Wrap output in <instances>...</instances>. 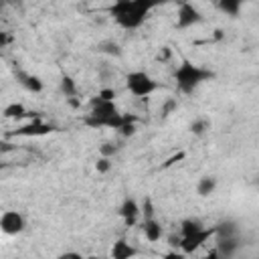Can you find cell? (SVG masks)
I'll return each instance as SVG.
<instances>
[{"mask_svg":"<svg viewBox=\"0 0 259 259\" xmlns=\"http://www.w3.org/2000/svg\"><path fill=\"white\" fill-rule=\"evenodd\" d=\"M164 2L166 0H115L109 6V14L121 28L134 30L140 28L148 18V14Z\"/></svg>","mask_w":259,"mask_h":259,"instance_id":"cell-1","label":"cell"},{"mask_svg":"<svg viewBox=\"0 0 259 259\" xmlns=\"http://www.w3.org/2000/svg\"><path fill=\"white\" fill-rule=\"evenodd\" d=\"M123 119H125V113L117 109L113 99H103L95 95L89 99V113L83 117V123H87L89 127H109L117 132Z\"/></svg>","mask_w":259,"mask_h":259,"instance_id":"cell-2","label":"cell"},{"mask_svg":"<svg viewBox=\"0 0 259 259\" xmlns=\"http://www.w3.org/2000/svg\"><path fill=\"white\" fill-rule=\"evenodd\" d=\"M212 77H214L212 71H208V69H204V67H200V65H194V63L188 61V59H184V61L176 67V71H174L176 87H178V91L184 93V95L194 93L204 81H210Z\"/></svg>","mask_w":259,"mask_h":259,"instance_id":"cell-3","label":"cell"},{"mask_svg":"<svg viewBox=\"0 0 259 259\" xmlns=\"http://www.w3.org/2000/svg\"><path fill=\"white\" fill-rule=\"evenodd\" d=\"M125 87L134 97L146 99V97H150L152 93H156L160 89V83L146 71H132L125 77Z\"/></svg>","mask_w":259,"mask_h":259,"instance_id":"cell-4","label":"cell"},{"mask_svg":"<svg viewBox=\"0 0 259 259\" xmlns=\"http://www.w3.org/2000/svg\"><path fill=\"white\" fill-rule=\"evenodd\" d=\"M210 237H214V227H202V229H198V231H194V233H190V235H184V237H180V251L182 253H186V255H190V253H194L196 249H200Z\"/></svg>","mask_w":259,"mask_h":259,"instance_id":"cell-5","label":"cell"},{"mask_svg":"<svg viewBox=\"0 0 259 259\" xmlns=\"http://www.w3.org/2000/svg\"><path fill=\"white\" fill-rule=\"evenodd\" d=\"M204 20V16H202V12L194 6V4H190V2H182L180 6H178V12H176V28H190V26H196V24H200Z\"/></svg>","mask_w":259,"mask_h":259,"instance_id":"cell-6","label":"cell"},{"mask_svg":"<svg viewBox=\"0 0 259 259\" xmlns=\"http://www.w3.org/2000/svg\"><path fill=\"white\" fill-rule=\"evenodd\" d=\"M24 227H26L24 217L18 210H4L0 214V231L4 235H10V237L12 235H18V233L24 231Z\"/></svg>","mask_w":259,"mask_h":259,"instance_id":"cell-7","label":"cell"},{"mask_svg":"<svg viewBox=\"0 0 259 259\" xmlns=\"http://www.w3.org/2000/svg\"><path fill=\"white\" fill-rule=\"evenodd\" d=\"M241 235H235V237H217V255L223 257V259H231L237 255V251L241 249Z\"/></svg>","mask_w":259,"mask_h":259,"instance_id":"cell-8","label":"cell"},{"mask_svg":"<svg viewBox=\"0 0 259 259\" xmlns=\"http://www.w3.org/2000/svg\"><path fill=\"white\" fill-rule=\"evenodd\" d=\"M117 212H119V217L123 219L125 227H134L136 221H138V217H140V202H138L136 198H130V196H127V198L121 200Z\"/></svg>","mask_w":259,"mask_h":259,"instance_id":"cell-9","label":"cell"},{"mask_svg":"<svg viewBox=\"0 0 259 259\" xmlns=\"http://www.w3.org/2000/svg\"><path fill=\"white\" fill-rule=\"evenodd\" d=\"M14 77H16V81H18L26 91H30V93H40V91L45 89V83L40 81V77H36V75H32V73H26V71H22V69H16V71H14Z\"/></svg>","mask_w":259,"mask_h":259,"instance_id":"cell-10","label":"cell"},{"mask_svg":"<svg viewBox=\"0 0 259 259\" xmlns=\"http://www.w3.org/2000/svg\"><path fill=\"white\" fill-rule=\"evenodd\" d=\"M51 132H55V127H53V125L42 123L40 119H36V121L28 123V125L18 127V130L14 132V136H24V138H28V136H47V134H51Z\"/></svg>","mask_w":259,"mask_h":259,"instance_id":"cell-11","label":"cell"},{"mask_svg":"<svg viewBox=\"0 0 259 259\" xmlns=\"http://www.w3.org/2000/svg\"><path fill=\"white\" fill-rule=\"evenodd\" d=\"M142 233H144V237L150 241V243H158L160 239H162V235H164V227L152 217V219H144L142 221Z\"/></svg>","mask_w":259,"mask_h":259,"instance_id":"cell-12","label":"cell"},{"mask_svg":"<svg viewBox=\"0 0 259 259\" xmlns=\"http://www.w3.org/2000/svg\"><path fill=\"white\" fill-rule=\"evenodd\" d=\"M113 259H130V257H134V255H138V249L136 247H132L125 239H119V241H115L113 243V247H111V253H109Z\"/></svg>","mask_w":259,"mask_h":259,"instance_id":"cell-13","label":"cell"},{"mask_svg":"<svg viewBox=\"0 0 259 259\" xmlns=\"http://www.w3.org/2000/svg\"><path fill=\"white\" fill-rule=\"evenodd\" d=\"M239 235V225L231 219H225L214 225V237H235Z\"/></svg>","mask_w":259,"mask_h":259,"instance_id":"cell-14","label":"cell"},{"mask_svg":"<svg viewBox=\"0 0 259 259\" xmlns=\"http://www.w3.org/2000/svg\"><path fill=\"white\" fill-rule=\"evenodd\" d=\"M217 190V178L214 176H202L196 182V192L198 196H210Z\"/></svg>","mask_w":259,"mask_h":259,"instance_id":"cell-15","label":"cell"},{"mask_svg":"<svg viewBox=\"0 0 259 259\" xmlns=\"http://www.w3.org/2000/svg\"><path fill=\"white\" fill-rule=\"evenodd\" d=\"M249 2V0H219V8L221 12H225L227 16H239L241 6Z\"/></svg>","mask_w":259,"mask_h":259,"instance_id":"cell-16","label":"cell"},{"mask_svg":"<svg viewBox=\"0 0 259 259\" xmlns=\"http://www.w3.org/2000/svg\"><path fill=\"white\" fill-rule=\"evenodd\" d=\"M136 121H138V117H136L134 113H125V119H123V123L119 125L117 134H119L121 138H130V136H134V134H136Z\"/></svg>","mask_w":259,"mask_h":259,"instance_id":"cell-17","label":"cell"},{"mask_svg":"<svg viewBox=\"0 0 259 259\" xmlns=\"http://www.w3.org/2000/svg\"><path fill=\"white\" fill-rule=\"evenodd\" d=\"M26 113H28V111H26V107H24L22 103H10V105H6L4 111H2V115L8 117V119H20V117H24Z\"/></svg>","mask_w":259,"mask_h":259,"instance_id":"cell-18","label":"cell"},{"mask_svg":"<svg viewBox=\"0 0 259 259\" xmlns=\"http://www.w3.org/2000/svg\"><path fill=\"white\" fill-rule=\"evenodd\" d=\"M97 51L99 53H105L109 57H121V47L115 42V40H101L97 45Z\"/></svg>","mask_w":259,"mask_h":259,"instance_id":"cell-19","label":"cell"},{"mask_svg":"<svg viewBox=\"0 0 259 259\" xmlns=\"http://www.w3.org/2000/svg\"><path fill=\"white\" fill-rule=\"evenodd\" d=\"M61 93L65 97H77V83L73 77H69V75L61 77Z\"/></svg>","mask_w":259,"mask_h":259,"instance_id":"cell-20","label":"cell"},{"mask_svg":"<svg viewBox=\"0 0 259 259\" xmlns=\"http://www.w3.org/2000/svg\"><path fill=\"white\" fill-rule=\"evenodd\" d=\"M188 130H190V134H194V136H204V134L210 130V121H208L206 117H196V119L188 125Z\"/></svg>","mask_w":259,"mask_h":259,"instance_id":"cell-21","label":"cell"},{"mask_svg":"<svg viewBox=\"0 0 259 259\" xmlns=\"http://www.w3.org/2000/svg\"><path fill=\"white\" fill-rule=\"evenodd\" d=\"M204 225L198 221V219H184V221H180V237H184V235H190V233H194V231H198V229H202Z\"/></svg>","mask_w":259,"mask_h":259,"instance_id":"cell-22","label":"cell"},{"mask_svg":"<svg viewBox=\"0 0 259 259\" xmlns=\"http://www.w3.org/2000/svg\"><path fill=\"white\" fill-rule=\"evenodd\" d=\"M154 212H156L154 202H152V198H150V196H146V198L140 202V217H142V219H152V217H154Z\"/></svg>","mask_w":259,"mask_h":259,"instance_id":"cell-23","label":"cell"},{"mask_svg":"<svg viewBox=\"0 0 259 259\" xmlns=\"http://www.w3.org/2000/svg\"><path fill=\"white\" fill-rule=\"evenodd\" d=\"M176 107H178V101L174 99V97H168L162 105H160V117L164 119V117H168L170 113H174L176 111Z\"/></svg>","mask_w":259,"mask_h":259,"instance_id":"cell-24","label":"cell"},{"mask_svg":"<svg viewBox=\"0 0 259 259\" xmlns=\"http://www.w3.org/2000/svg\"><path fill=\"white\" fill-rule=\"evenodd\" d=\"M119 152V146L115 142H103L99 146V156H105V158H113L115 154Z\"/></svg>","mask_w":259,"mask_h":259,"instance_id":"cell-25","label":"cell"},{"mask_svg":"<svg viewBox=\"0 0 259 259\" xmlns=\"http://www.w3.org/2000/svg\"><path fill=\"white\" fill-rule=\"evenodd\" d=\"M113 158H105V156H99L97 158V162H95V170H97V174H107L109 170H111V166H113V162H111Z\"/></svg>","mask_w":259,"mask_h":259,"instance_id":"cell-26","label":"cell"},{"mask_svg":"<svg viewBox=\"0 0 259 259\" xmlns=\"http://www.w3.org/2000/svg\"><path fill=\"white\" fill-rule=\"evenodd\" d=\"M170 59H172V49H170V47H162L160 53L156 55V61H160V63H166V61H170Z\"/></svg>","mask_w":259,"mask_h":259,"instance_id":"cell-27","label":"cell"},{"mask_svg":"<svg viewBox=\"0 0 259 259\" xmlns=\"http://www.w3.org/2000/svg\"><path fill=\"white\" fill-rule=\"evenodd\" d=\"M166 241H168V245H170L172 249H178V247H180V233H172V235H168Z\"/></svg>","mask_w":259,"mask_h":259,"instance_id":"cell-28","label":"cell"},{"mask_svg":"<svg viewBox=\"0 0 259 259\" xmlns=\"http://www.w3.org/2000/svg\"><path fill=\"white\" fill-rule=\"evenodd\" d=\"M97 95L103 97V99H115V89L113 87H107V89H101Z\"/></svg>","mask_w":259,"mask_h":259,"instance_id":"cell-29","label":"cell"},{"mask_svg":"<svg viewBox=\"0 0 259 259\" xmlns=\"http://www.w3.org/2000/svg\"><path fill=\"white\" fill-rule=\"evenodd\" d=\"M6 6H8V8H18V10H22L24 0H6Z\"/></svg>","mask_w":259,"mask_h":259,"instance_id":"cell-30","label":"cell"},{"mask_svg":"<svg viewBox=\"0 0 259 259\" xmlns=\"http://www.w3.org/2000/svg\"><path fill=\"white\" fill-rule=\"evenodd\" d=\"M10 42V34L8 32H4V30H0V49L2 47H6Z\"/></svg>","mask_w":259,"mask_h":259,"instance_id":"cell-31","label":"cell"},{"mask_svg":"<svg viewBox=\"0 0 259 259\" xmlns=\"http://www.w3.org/2000/svg\"><path fill=\"white\" fill-rule=\"evenodd\" d=\"M61 257H63V259H65V257H77V259H79L81 255H79V253H71V251H67V253H63Z\"/></svg>","mask_w":259,"mask_h":259,"instance_id":"cell-32","label":"cell"}]
</instances>
